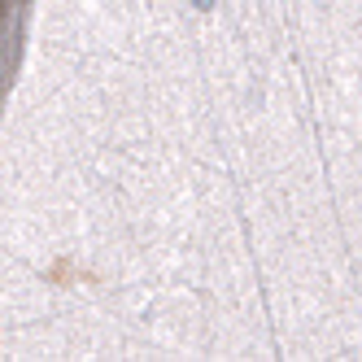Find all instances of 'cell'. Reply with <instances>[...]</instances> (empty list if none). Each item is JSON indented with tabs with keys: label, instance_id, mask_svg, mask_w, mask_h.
Masks as SVG:
<instances>
[{
	"label": "cell",
	"instance_id": "1",
	"mask_svg": "<svg viewBox=\"0 0 362 362\" xmlns=\"http://www.w3.org/2000/svg\"><path fill=\"white\" fill-rule=\"evenodd\" d=\"M192 9H214V0H188Z\"/></svg>",
	"mask_w": 362,
	"mask_h": 362
}]
</instances>
